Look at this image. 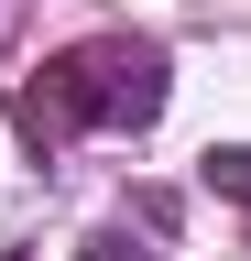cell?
Here are the masks:
<instances>
[{"label":"cell","instance_id":"obj_1","mask_svg":"<svg viewBox=\"0 0 251 261\" xmlns=\"http://www.w3.org/2000/svg\"><path fill=\"white\" fill-rule=\"evenodd\" d=\"M164 109V55L131 44V33H99V44L33 65V87H22V120H33V142H66V130H142Z\"/></svg>","mask_w":251,"mask_h":261},{"label":"cell","instance_id":"obj_2","mask_svg":"<svg viewBox=\"0 0 251 261\" xmlns=\"http://www.w3.org/2000/svg\"><path fill=\"white\" fill-rule=\"evenodd\" d=\"M208 185H218V196H240V207H251V142H230V152H208Z\"/></svg>","mask_w":251,"mask_h":261},{"label":"cell","instance_id":"obj_3","mask_svg":"<svg viewBox=\"0 0 251 261\" xmlns=\"http://www.w3.org/2000/svg\"><path fill=\"white\" fill-rule=\"evenodd\" d=\"M87 261H153L142 240H87Z\"/></svg>","mask_w":251,"mask_h":261}]
</instances>
